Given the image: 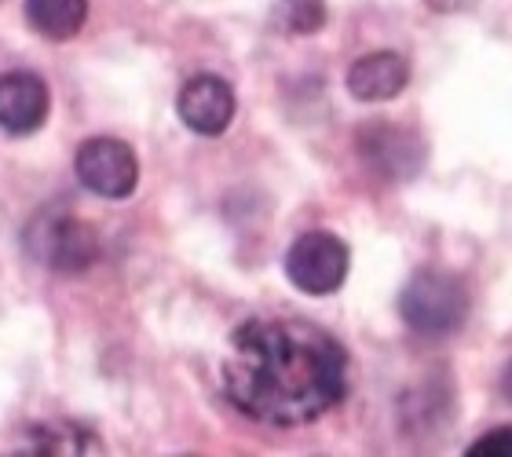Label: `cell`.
<instances>
[{
  "label": "cell",
  "instance_id": "6da1fadb",
  "mask_svg": "<svg viewBox=\"0 0 512 457\" xmlns=\"http://www.w3.org/2000/svg\"><path fill=\"white\" fill-rule=\"evenodd\" d=\"M348 392V355L300 319L238 326L224 355V395L256 425L297 428L330 414Z\"/></svg>",
  "mask_w": 512,
  "mask_h": 457
},
{
  "label": "cell",
  "instance_id": "7a4b0ae2",
  "mask_svg": "<svg viewBox=\"0 0 512 457\" xmlns=\"http://www.w3.org/2000/svg\"><path fill=\"white\" fill-rule=\"evenodd\" d=\"M472 297L465 282L447 271H417L399 293V315L421 337H454L465 326Z\"/></svg>",
  "mask_w": 512,
  "mask_h": 457
},
{
  "label": "cell",
  "instance_id": "3957f363",
  "mask_svg": "<svg viewBox=\"0 0 512 457\" xmlns=\"http://www.w3.org/2000/svg\"><path fill=\"white\" fill-rule=\"evenodd\" d=\"M26 253L59 275H81L99 260V238L70 213H41L26 227Z\"/></svg>",
  "mask_w": 512,
  "mask_h": 457
},
{
  "label": "cell",
  "instance_id": "277c9868",
  "mask_svg": "<svg viewBox=\"0 0 512 457\" xmlns=\"http://www.w3.org/2000/svg\"><path fill=\"white\" fill-rule=\"evenodd\" d=\"M348 245L330 231H308L289 245L286 275L308 297H330L348 278Z\"/></svg>",
  "mask_w": 512,
  "mask_h": 457
},
{
  "label": "cell",
  "instance_id": "5b68a950",
  "mask_svg": "<svg viewBox=\"0 0 512 457\" xmlns=\"http://www.w3.org/2000/svg\"><path fill=\"white\" fill-rule=\"evenodd\" d=\"M74 169H77V180L85 183L88 191L99 194V198H110V202L128 198L139 183L136 150L128 147L125 139H110V136L85 139L77 147Z\"/></svg>",
  "mask_w": 512,
  "mask_h": 457
},
{
  "label": "cell",
  "instance_id": "8992f818",
  "mask_svg": "<svg viewBox=\"0 0 512 457\" xmlns=\"http://www.w3.org/2000/svg\"><path fill=\"white\" fill-rule=\"evenodd\" d=\"M359 154H363L366 165H374L388 180H410L425 165L421 139L414 132H406L403 125H388V121L363 125V132H359Z\"/></svg>",
  "mask_w": 512,
  "mask_h": 457
},
{
  "label": "cell",
  "instance_id": "52a82bcc",
  "mask_svg": "<svg viewBox=\"0 0 512 457\" xmlns=\"http://www.w3.org/2000/svg\"><path fill=\"white\" fill-rule=\"evenodd\" d=\"M183 125L198 132V136H224L227 125L235 121V88L224 77L198 74L180 88L176 99Z\"/></svg>",
  "mask_w": 512,
  "mask_h": 457
},
{
  "label": "cell",
  "instance_id": "ba28073f",
  "mask_svg": "<svg viewBox=\"0 0 512 457\" xmlns=\"http://www.w3.org/2000/svg\"><path fill=\"white\" fill-rule=\"evenodd\" d=\"M52 107V92L41 74L33 70H8L0 74V128L8 136H30L44 125Z\"/></svg>",
  "mask_w": 512,
  "mask_h": 457
},
{
  "label": "cell",
  "instance_id": "9c48e42d",
  "mask_svg": "<svg viewBox=\"0 0 512 457\" xmlns=\"http://www.w3.org/2000/svg\"><path fill=\"white\" fill-rule=\"evenodd\" d=\"M410 85V66L403 55L395 52H374L355 59L348 70V92L363 103H388Z\"/></svg>",
  "mask_w": 512,
  "mask_h": 457
},
{
  "label": "cell",
  "instance_id": "30bf717a",
  "mask_svg": "<svg viewBox=\"0 0 512 457\" xmlns=\"http://www.w3.org/2000/svg\"><path fill=\"white\" fill-rule=\"evenodd\" d=\"M88 19V0H26V22L44 41H70Z\"/></svg>",
  "mask_w": 512,
  "mask_h": 457
},
{
  "label": "cell",
  "instance_id": "8fae6325",
  "mask_svg": "<svg viewBox=\"0 0 512 457\" xmlns=\"http://www.w3.org/2000/svg\"><path fill=\"white\" fill-rule=\"evenodd\" d=\"M15 454H99V439L74 421H44L30 428Z\"/></svg>",
  "mask_w": 512,
  "mask_h": 457
},
{
  "label": "cell",
  "instance_id": "7c38bea8",
  "mask_svg": "<svg viewBox=\"0 0 512 457\" xmlns=\"http://www.w3.org/2000/svg\"><path fill=\"white\" fill-rule=\"evenodd\" d=\"M275 19L289 33H315L326 22V4L322 0H278Z\"/></svg>",
  "mask_w": 512,
  "mask_h": 457
},
{
  "label": "cell",
  "instance_id": "4fadbf2b",
  "mask_svg": "<svg viewBox=\"0 0 512 457\" xmlns=\"http://www.w3.org/2000/svg\"><path fill=\"white\" fill-rule=\"evenodd\" d=\"M469 457H512V428H494L465 450Z\"/></svg>",
  "mask_w": 512,
  "mask_h": 457
},
{
  "label": "cell",
  "instance_id": "5bb4252c",
  "mask_svg": "<svg viewBox=\"0 0 512 457\" xmlns=\"http://www.w3.org/2000/svg\"><path fill=\"white\" fill-rule=\"evenodd\" d=\"M428 8L432 11H439V15H454V11H465V8H472L476 0H425Z\"/></svg>",
  "mask_w": 512,
  "mask_h": 457
},
{
  "label": "cell",
  "instance_id": "9a60e30c",
  "mask_svg": "<svg viewBox=\"0 0 512 457\" xmlns=\"http://www.w3.org/2000/svg\"><path fill=\"white\" fill-rule=\"evenodd\" d=\"M502 388H505V395L512 399V366L505 370V377H502Z\"/></svg>",
  "mask_w": 512,
  "mask_h": 457
}]
</instances>
